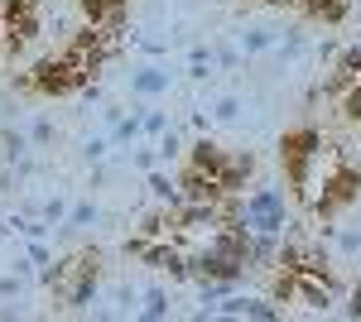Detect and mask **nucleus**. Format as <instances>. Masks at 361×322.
<instances>
[{
    "mask_svg": "<svg viewBox=\"0 0 361 322\" xmlns=\"http://www.w3.org/2000/svg\"><path fill=\"white\" fill-rule=\"evenodd\" d=\"M0 25H5V0H0Z\"/></svg>",
    "mask_w": 361,
    "mask_h": 322,
    "instance_id": "f03ea898",
    "label": "nucleus"
},
{
    "mask_svg": "<svg viewBox=\"0 0 361 322\" xmlns=\"http://www.w3.org/2000/svg\"><path fill=\"white\" fill-rule=\"evenodd\" d=\"M10 49H15V44H10V34H5V25H0V58L10 54Z\"/></svg>",
    "mask_w": 361,
    "mask_h": 322,
    "instance_id": "f257e3e1",
    "label": "nucleus"
}]
</instances>
